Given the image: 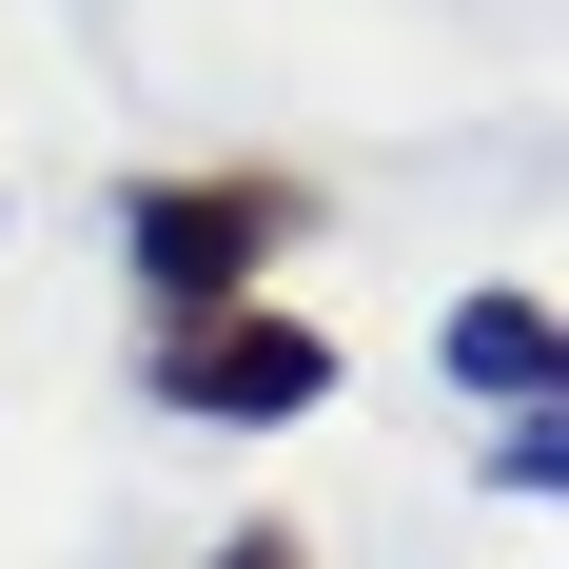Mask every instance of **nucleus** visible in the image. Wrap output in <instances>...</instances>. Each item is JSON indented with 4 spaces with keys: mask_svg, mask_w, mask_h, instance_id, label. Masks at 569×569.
<instances>
[{
    "mask_svg": "<svg viewBox=\"0 0 569 569\" xmlns=\"http://www.w3.org/2000/svg\"><path fill=\"white\" fill-rule=\"evenodd\" d=\"M315 236V177L276 158H177L118 197V256H138V295L158 315H217V295H276V256Z\"/></svg>",
    "mask_w": 569,
    "mask_h": 569,
    "instance_id": "nucleus-1",
    "label": "nucleus"
},
{
    "mask_svg": "<svg viewBox=\"0 0 569 569\" xmlns=\"http://www.w3.org/2000/svg\"><path fill=\"white\" fill-rule=\"evenodd\" d=\"M138 393L197 412V432H276V412L335 393V335H315V315H276V295H217V315H158Z\"/></svg>",
    "mask_w": 569,
    "mask_h": 569,
    "instance_id": "nucleus-2",
    "label": "nucleus"
},
{
    "mask_svg": "<svg viewBox=\"0 0 569 569\" xmlns=\"http://www.w3.org/2000/svg\"><path fill=\"white\" fill-rule=\"evenodd\" d=\"M432 373L491 393V412H550L569 393V335H550V295H452V315H432Z\"/></svg>",
    "mask_w": 569,
    "mask_h": 569,
    "instance_id": "nucleus-3",
    "label": "nucleus"
},
{
    "mask_svg": "<svg viewBox=\"0 0 569 569\" xmlns=\"http://www.w3.org/2000/svg\"><path fill=\"white\" fill-rule=\"evenodd\" d=\"M491 491H569V412H511L491 432Z\"/></svg>",
    "mask_w": 569,
    "mask_h": 569,
    "instance_id": "nucleus-4",
    "label": "nucleus"
},
{
    "mask_svg": "<svg viewBox=\"0 0 569 569\" xmlns=\"http://www.w3.org/2000/svg\"><path fill=\"white\" fill-rule=\"evenodd\" d=\"M197 569H315V550H295V530H217Z\"/></svg>",
    "mask_w": 569,
    "mask_h": 569,
    "instance_id": "nucleus-5",
    "label": "nucleus"
}]
</instances>
